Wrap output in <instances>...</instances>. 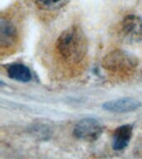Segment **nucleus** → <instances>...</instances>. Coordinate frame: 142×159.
I'll return each instance as SVG.
<instances>
[{"mask_svg": "<svg viewBox=\"0 0 142 159\" xmlns=\"http://www.w3.org/2000/svg\"><path fill=\"white\" fill-rule=\"evenodd\" d=\"M57 52L68 62L77 63L87 52V40L84 32L78 26H72L60 34L56 43Z\"/></svg>", "mask_w": 142, "mask_h": 159, "instance_id": "obj_1", "label": "nucleus"}, {"mask_svg": "<svg viewBox=\"0 0 142 159\" xmlns=\"http://www.w3.org/2000/svg\"><path fill=\"white\" fill-rule=\"evenodd\" d=\"M102 66L112 72H126L137 66V59L130 53L122 50H116L104 57Z\"/></svg>", "mask_w": 142, "mask_h": 159, "instance_id": "obj_2", "label": "nucleus"}, {"mask_svg": "<svg viewBox=\"0 0 142 159\" xmlns=\"http://www.w3.org/2000/svg\"><path fill=\"white\" fill-rule=\"evenodd\" d=\"M103 131L102 124L93 118H86L80 120L75 126L76 138L87 142L96 141L101 137Z\"/></svg>", "mask_w": 142, "mask_h": 159, "instance_id": "obj_3", "label": "nucleus"}, {"mask_svg": "<svg viewBox=\"0 0 142 159\" xmlns=\"http://www.w3.org/2000/svg\"><path fill=\"white\" fill-rule=\"evenodd\" d=\"M121 32L125 41L137 42L142 40V18L137 15H128L121 23Z\"/></svg>", "mask_w": 142, "mask_h": 159, "instance_id": "obj_4", "label": "nucleus"}, {"mask_svg": "<svg viewBox=\"0 0 142 159\" xmlns=\"http://www.w3.org/2000/svg\"><path fill=\"white\" fill-rule=\"evenodd\" d=\"M140 104L137 99L126 97L106 102L102 107L105 110L113 113H128L138 109Z\"/></svg>", "mask_w": 142, "mask_h": 159, "instance_id": "obj_5", "label": "nucleus"}, {"mask_svg": "<svg viewBox=\"0 0 142 159\" xmlns=\"http://www.w3.org/2000/svg\"><path fill=\"white\" fill-rule=\"evenodd\" d=\"M17 38V27L10 20L2 17L0 22V45L2 47H11Z\"/></svg>", "mask_w": 142, "mask_h": 159, "instance_id": "obj_6", "label": "nucleus"}, {"mask_svg": "<svg viewBox=\"0 0 142 159\" xmlns=\"http://www.w3.org/2000/svg\"><path fill=\"white\" fill-rule=\"evenodd\" d=\"M132 126L125 124L118 127L113 134L112 147L115 150H122L129 144L132 137Z\"/></svg>", "mask_w": 142, "mask_h": 159, "instance_id": "obj_7", "label": "nucleus"}, {"mask_svg": "<svg viewBox=\"0 0 142 159\" xmlns=\"http://www.w3.org/2000/svg\"><path fill=\"white\" fill-rule=\"evenodd\" d=\"M7 75L12 80L21 82H28L32 79L28 67L22 64H13L7 68Z\"/></svg>", "mask_w": 142, "mask_h": 159, "instance_id": "obj_8", "label": "nucleus"}, {"mask_svg": "<svg viewBox=\"0 0 142 159\" xmlns=\"http://www.w3.org/2000/svg\"><path fill=\"white\" fill-rule=\"evenodd\" d=\"M40 7L46 9H53L60 7L66 0H32Z\"/></svg>", "mask_w": 142, "mask_h": 159, "instance_id": "obj_9", "label": "nucleus"}]
</instances>
